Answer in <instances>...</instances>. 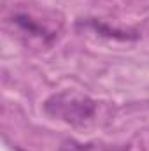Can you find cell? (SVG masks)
<instances>
[{
	"instance_id": "1",
	"label": "cell",
	"mask_w": 149,
	"mask_h": 151,
	"mask_svg": "<svg viewBox=\"0 0 149 151\" xmlns=\"http://www.w3.org/2000/svg\"><path fill=\"white\" fill-rule=\"evenodd\" d=\"M46 113L74 127H84L97 116L98 102L74 90H63L51 95L44 104Z\"/></svg>"
}]
</instances>
